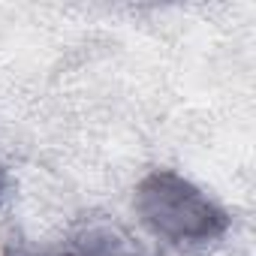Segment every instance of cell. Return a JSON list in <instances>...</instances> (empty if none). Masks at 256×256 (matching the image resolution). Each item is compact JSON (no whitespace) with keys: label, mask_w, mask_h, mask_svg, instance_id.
Returning <instances> with one entry per match:
<instances>
[{"label":"cell","mask_w":256,"mask_h":256,"mask_svg":"<svg viewBox=\"0 0 256 256\" xmlns=\"http://www.w3.org/2000/svg\"><path fill=\"white\" fill-rule=\"evenodd\" d=\"M142 223L175 247H205L229 232V214L193 181L172 169H154L136 187Z\"/></svg>","instance_id":"6da1fadb"},{"label":"cell","mask_w":256,"mask_h":256,"mask_svg":"<svg viewBox=\"0 0 256 256\" xmlns=\"http://www.w3.org/2000/svg\"><path fill=\"white\" fill-rule=\"evenodd\" d=\"M4 190H6V175H4V169H0V199H4Z\"/></svg>","instance_id":"3957f363"},{"label":"cell","mask_w":256,"mask_h":256,"mask_svg":"<svg viewBox=\"0 0 256 256\" xmlns=\"http://www.w3.org/2000/svg\"><path fill=\"white\" fill-rule=\"evenodd\" d=\"M4 256H76V253H34V250H22V247H10Z\"/></svg>","instance_id":"7a4b0ae2"}]
</instances>
